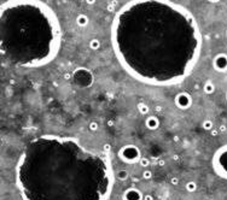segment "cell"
Listing matches in <instances>:
<instances>
[{"label":"cell","instance_id":"cell-1","mask_svg":"<svg viewBox=\"0 0 227 200\" xmlns=\"http://www.w3.org/2000/svg\"><path fill=\"white\" fill-rule=\"evenodd\" d=\"M111 41L121 66L150 86L184 81L203 45L193 15L170 0H131L114 18Z\"/></svg>","mask_w":227,"mask_h":200},{"label":"cell","instance_id":"cell-2","mask_svg":"<svg viewBox=\"0 0 227 200\" xmlns=\"http://www.w3.org/2000/svg\"><path fill=\"white\" fill-rule=\"evenodd\" d=\"M15 175L22 200H108L116 179L106 155L52 134L28 142Z\"/></svg>","mask_w":227,"mask_h":200},{"label":"cell","instance_id":"cell-3","mask_svg":"<svg viewBox=\"0 0 227 200\" xmlns=\"http://www.w3.org/2000/svg\"><path fill=\"white\" fill-rule=\"evenodd\" d=\"M0 18V52L6 64L34 69L57 57L62 29L55 11L44 1L6 0Z\"/></svg>","mask_w":227,"mask_h":200},{"label":"cell","instance_id":"cell-4","mask_svg":"<svg viewBox=\"0 0 227 200\" xmlns=\"http://www.w3.org/2000/svg\"><path fill=\"white\" fill-rule=\"evenodd\" d=\"M211 168L220 179L227 181V145L219 147L211 158Z\"/></svg>","mask_w":227,"mask_h":200},{"label":"cell","instance_id":"cell-5","mask_svg":"<svg viewBox=\"0 0 227 200\" xmlns=\"http://www.w3.org/2000/svg\"><path fill=\"white\" fill-rule=\"evenodd\" d=\"M72 81L73 83L80 89H87L94 83V75L90 69L80 66L76 68L72 75Z\"/></svg>","mask_w":227,"mask_h":200},{"label":"cell","instance_id":"cell-6","mask_svg":"<svg viewBox=\"0 0 227 200\" xmlns=\"http://www.w3.org/2000/svg\"><path fill=\"white\" fill-rule=\"evenodd\" d=\"M117 157L121 162L126 164H139L140 159L143 158L140 148L136 145H125L122 146L117 152Z\"/></svg>","mask_w":227,"mask_h":200},{"label":"cell","instance_id":"cell-7","mask_svg":"<svg viewBox=\"0 0 227 200\" xmlns=\"http://www.w3.org/2000/svg\"><path fill=\"white\" fill-rule=\"evenodd\" d=\"M192 95L187 92H179L174 98V104L179 110H189L192 106Z\"/></svg>","mask_w":227,"mask_h":200},{"label":"cell","instance_id":"cell-8","mask_svg":"<svg viewBox=\"0 0 227 200\" xmlns=\"http://www.w3.org/2000/svg\"><path fill=\"white\" fill-rule=\"evenodd\" d=\"M213 68L216 73H226L227 71V55L218 53L213 59Z\"/></svg>","mask_w":227,"mask_h":200},{"label":"cell","instance_id":"cell-9","mask_svg":"<svg viewBox=\"0 0 227 200\" xmlns=\"http://www.w3.org/2000/svg\"><path fill=\"white\" fill-rule=\"evenodd\" d=\"M122 200H144V194L136 187H128L122 193Z\"/></svg>","mask_w":227,"mask_h":200},{"label":"cell","instance_id":"cell-10","mask_svg":"<svg viewBox=\"0 0 227 200\" xmlns=\"http://www.w3.org/2000/svg\"><path fill=\"white\" fill-rule=\"evenodd\" d=\"M160 126H161V122H160V118L157 116H149V117H146L145 127L149 130L155 131V130H157L160 128Z\"/></svg>","mask_w":227,"mask_h":200},{"label":"cell","instance_id":"cell-11","mask_svg":"<svg viewBox=\"0 0 227 200\" xmlns=\"http://www.w3.org/2000/svg\"><path fill=\"white\" fill-rule=\"evenodd\" d=\"M203 92H204L205 94H208V95L213 94V93L215 92V84L210 81V80L205 81L204 82V84H203Z\"/></svg>","mask_w":227,"mask_h":200},{"label":"cell","instance_id":"cell-12","mask_svg":"<svg viewBox=\"0 0 227 200\" xmlns=\"http://www.w3.org/2000/svg\"><path fill=\"white\" fill-rule=\"evenodd\" d=\"M115 177L117 179L118 181H126L128 177H129V174H128V171L126 169H120L115 174Z\"/></svg>","mask_w":227,"mask_h":200},{"label":"cell","instance_id":"cell-13","mask_svg":"<svg viewBox=\"0 0 227 200\" xmlns=\"http://www.w3.org/2000/svg\"><path fill=\"white\" fill-rule=\"evenodd\" d=\"M88 22H90L88 17H87L86 15H83V13L79 15V16L76 17V24H77L79 27H86V26L88 24Z\"/></svg>","mask_w":227,"mask_h":200},{"label":"cell","instance_id":"cell-14","mask_svg":"<svg viewBox=\"0 0 227 200\" xmlns=\"http://www.w3.org/2000/svg\"><path fill=\"white\" fill-rule=\"evenodd\" d=\"M202 128H203L204 130H207V131H211V130L214 129V123H213V121H210V119H204V121L202 122Z\"/></svg>","mask_w":227,"mask_h":200},{"label":"cell","instance_id":"cell-15","mask_svg":"<svg viewBox=\"0 0 227 200\" xmlns=\"http://www.w3.org/2000/svg\"><path fill=\"white\" fill-rule=\"evenodd\" d=\"M185 189L189 192V193H193V192L197 191V183L195 181H189L185 184Z\"/></svg>","mask_w":227,"mask_h":200},{"label":"cell","instance_id":"cell-16","mask_svg":"<svg viewBox=\"0 0 227 200\" xmlns=\"http://www.w3.org/2000/svg\"><path fill=\"white\" fill-rule=\"evenodd\" d=\"M138 110H139V112H140L141 115H147L149 111H150L149 106H147L146 104H144V102H140V104L138 105Z\"/></svg>","mask_w":227,"mask_h":200},{"label":"cell","instance_id":"cell-17","mask_svg":"<svg viewBox=\"0 0 227 200\" xmlns=\"http://www.w3.org/2000/svg\"><path fill=\"white\" fill-rule=\"evenodd\" d=\"M141 176H143V179L144 180H151L152 177H154V173L150 170V169H145L143 174H141Z\"/></svg>","mask_w":227,"mask_h":200},{"label":"cell","instance_id":"cell-18","mask_svg":"<svg viewBox=\"0 0 227 200\" xmlns=\"http://www.w3.org/2000/svg\"><path fill=\"white\" fill-rule=\"evenodd\" d=\"M90 47H91V50H98L100 47V41L98 39H92L90 41Z\"/></svg>","mask_w":227,"mask_h":200},{"label":"cell","instance_id":"cell-19","mask_svg":"<svg viewBox=\"0 0 227 200\" xmlns=\"http://www.w3.org/2000/svg\"><path fill=\"white\" fill-rule=\"evenodd\" d=\"M88 129H90L91 131H97V130L99 129V124H98V122H96V121H91V122H90V124H88Z\"/></svg>","mask_w":227,"mask_h":200},{"label":"cell","instance_id":"cell-20","mask_svg":"<svg viewBox=\"0 0 227 200\" xmlns=\"http://www.w3.org/2000/svg\"><path fill=\"white\" fill-rule=\"evenodd\" d=\"M139 165H140L141 168H147V166L150 165V159L146 158V157H143V158L140 159V162H139Z\"/></svg>","mask_w":227,"mask_h":200},{"label":"cell","instance_id":"cell-21","mask_svg":"<svg viewBox=\"0 0 227 200\" xmlns=\"http://www.w3.org/2000/svg\"><path fill=\"white\" fill-rule=\"evenodd\" d=\"M170 183H172L173 186H178L179 184V179L178 177H173L172 180H170Z\"/></svg>","mask_w":227,"mask_h":200},{"label":"cell","instance_id":"cell-22","mask_svg":"<svg viewBox=\"0 0 227 200\" xmlns=\"http://www.w3.org/2000/svg\"><path fill=\"white\" fill-rule=\"evenodd\" d=\"M144 200H155L154 195H151V194H145L144 195Z\"/></svg>","mask_w":227,"mask_h":200},{"label":"cell","instance_id":"cell-23","mask_svg":"<svg viewBox=\"0 0 227 200\" xmlns=\"http://www.w3.org/2000/svg\"><path fill=\"white\" fill-rule=\"evenodd\" d=\"M86 2L88 5H93V4H96V0H86Z\"/></svg>","mask_w":227,"mask_h":200},{"label":"cell","instance_id":"cell-24","mask_svg":"<svg viewBox=\"0 0 227 200\" xmlns=\"http://www.w3.org/2000/svg\"><path fill=\"white\" fill-rule=\"evenodd\" d=\"M209 2H211V4H216V2H219L220 0H208Z\"/></svg>","mask_w":227,"mask_h":200},{"label":"cell","instance_id":"cell-25","mask_svg":"<svg viewBox=\"0 0 227 200\" xmlns=\"http://www.w3.org/2000/svg\"><path fill=\"white\" fill-rule=\"evenodd\" d=\"M226 99H227V93H226Z\"/></svg>","mask_w":227,"mask_h":200},{"label":"cell","instance_id":"cell-26","mask_svg":"<svg viewBox=\"0 0 227 200\" xmlns=\"http://www.w3.org/2000/svg\"><path fill=\"white\" fill-rule=\"evenodd\" d=\"M226 35H227V33H226Z\"/></svg>","mask_w":227,"mask_h":200}]
</instances>
